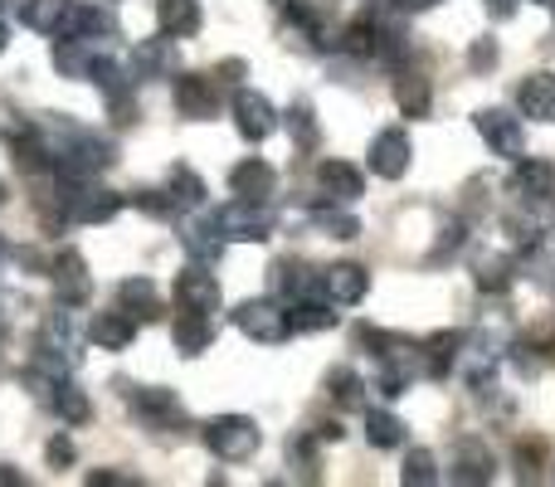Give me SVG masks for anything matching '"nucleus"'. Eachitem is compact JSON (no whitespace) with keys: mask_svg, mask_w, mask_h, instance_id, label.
<instances>
[{"mask_svg":"<svg viewBox=\"0 0 555 487\" xmlns=\"http://www.w3.org/2000/svg\"><path fill=\"white\" fill-rule=\"evenodd\" d=\"M5 254H10V248H5V240H0V264H5Z\"/></svg>","mask_w":555,"mask_h":487,"instance_id":"603ef678","label":"nucleus"},{"mask_svg":"<svg viewBox=\"0 0 555 487\" xmlns=\"http://www.w3.org/2000/svg\"><path fill=\"white\" fill-rule=\"evenodd\" d=\"M468 64H473V74H488V68L498 64V44H492V39H478L473 54H468Z\"/></svg>","mask_w":555,"mask_h":487,"instance_id":"79ce46f5","label":"nucleus"},{"mask_svg":"<svg viewBox=\"0 0 555 487\" xmlns=\"http://www.w3.org/2000/svg\"><path fill=\"white\" fill-rule=\"evenodd\" d=\"M326 395L336 400V410H365V381L351 366H336V371L326 375Z\"/></svg>","mask_w":555,"mask_h":487,"instance_id":"cd10ccee","label":"nucleus"},{"mask_svg":"<svg viewBox=\"0 0 555 487\" xmlns=\"http://www.w3.org/2000/svg\"><path fill=\"white\" fill-rule=\"evenodd\" d=\"M166 195H171L181 210H201L210 191H205V181L191 171V166H171V176H166Z\"/></svg>","mask_w":555,"mask_h":487,"instance_id":"c85d7f7f","label":"nucleus"},{"mask_svg":"<svg viewBox=\"0 0 555 487\" xmlns=\"http://www.w3.org/2000/svg\"><path fill=\"white\" fill-rule=\"evenodd\" d=\"M371 171L380 176V181H400L404 171H410V137L400 132V127H385V132H375L371 137Z\"/></svg>","mask_w":555,"mask_h":487,"instance_id":"0eeeda50","label":"nucleus"},{"mask_svg":"<svg viewBox=\"0 0 555 487\" xmlns=\"http://www.w3.org/2000/svg\"><path fill=\"white\" fill-rule=\"evenodd\" d=\"M5 44H10V29H5V25H0V54H5Z\"/></svg>","mask_w":555,"mask_h":487,"instance_id":"3c124183","label":"nucleus"},{"mask_svg":"<svg viewBox=\"0 0 555 487\" xmlns=\"http://www.w3.org/2000/svg\"><path fill=\"white\" fill-rule=\"evenodd\" d=\"M395 5H400V10H434L439 0H395Z\"/></svg>","mask_w":555,"mask_h":487,"instance_id":"8fccbe9b","label":"nucleus"},{"mask_svg":"<svg viewBox=\"0 0 555 487\" xmlns=\"http://www.w3.org/2000/svg\"><path fill=\"white\" fill-rule=\"evenodd\" d=\"M132 64L142 78H176L181 74V49H176V35H156V39H142L132 49Z\"/></svg>","mask_w":555,"mask_h":487,"instance_id":"1a4fd4ad","label":"nucleus"},{"mask_svg":"<svg viewBox=\"0 0 555 487\" xmlns=\"http://www.w3.org/2000/svg\"><path fill=\"white\" fill-rule=\"evenodd\" d=\"M478 287L482 293H507L512 287V258H502V254L478 258Z\"/></svg>","mask_w":555,"mask_h":487,"instance_id":"c9c22d12","label":"nucleus"},{"mask_svg":"<svg viewBox=\"0 0 555 487\" xmlns=\"http://www.w3.org/2000/svg\"><path fill=\"white\" fill-rule=\"evenodd\" d=\"M287 132H293V142L302 146V152H312L317 137H322V132H317L312 107H307V103H293V107H287Z\"/></svg>","mask_w":555,"mask_h":487,"instance_id":"4c0bfd02","label":"nucleus"},{"mask_svg":"<svg viewBox=\"0 0 555 487\" xmlns=\"http://www.w3.org/2000/svg\"><path fill=\"white\" fill-rule=\"evenodd\" d=\"M88 483H93V487H103V483H107V487H132L137 478H122V473H93Z\"/></svg>","mask_w":555,"mask_h":487,"instance_id":"49530a36","label":"nucleus"},{"mask_svg":"<svg viewBox=\"0 0 555 487\" xmlns=\"http://www.w3.org/2000/svg\"><path fill=\"white\" fill-rule=\"evenodd\" d=\"M263 444V430L249 420V414H220V420L205 424V449L224 463H244L254 459Z\"/></svg>","mask_w":555,"mask_h":487,"instance_id":"f257e3e1","label":"nucleus"},{"mask_svg":"<svg viewBox=\"0 0 555 487\" xmlns=\"http://www.w3.org/2000/svg\"><path fill=\"white\" fill-rule=\"evenodd\" d=\"M93 64H98L93 39L59 35V44H54V68H59V74H64V78H88V74H93Z\"/></svg>","mask_w":555,"mask_h":487,"instance_id":"412c9836","label":"nucleus"},{"mask_svg":"<svg viewBox=\"0 0 555 487\" xmlns=\"http://www.w3.org/2000/svg\"><path fill=\"white\" fill-rule=\"evenodd\" d=\"M278 293H283L287 303H297V297L322 293V278H317L312 268H302V264H278Z\"/></svg>","mask_w":555,"mask_h":487,"instance_id":"473e14b6","label":"nucleus"},{"mask_svg":"<svg viewBox=\"0 0 555 487\" xmlns=\"http://www.w3.org/2000/svg\"><path fill=\"white\" fill-rule=\"evenodd\" d=\"M512 195H517L521 205L551 201V195H555V166H546V162H521L517 171H512Z\"/></svg>","mask_w":555,"mask_h":487,"instance_id":"aec40b11","label":"nucleus"},{"mask_svg":"<svg viewBox=\"0 0 555 487\" xmlns=\"http://www.w3.org/2000/svg\"><path fill=\"white\" fill-rule=\"evenodd\" d=\"M287 312H293V332H326V326H336V303L332 297H297L293 307H287Z\"/></svg>","mask_w":555,"mask_h":487,"instance_id":"393cba45","label":"nucleus"},{"mask_svg":"<svg viewBox=\"0 0 555 487\" xmlns=\"http://www.w3.org/2000/svg\"><path fill=\"white\" fill-rule=\"evenodd\" d=\"M517 103L527 117L537 123H555V74H531L527 84L517 88Z\"/></svg>","mask_w":555,"mask_h":487,"instance_id":"5701e85b","label":"nucleus"},{"mask_svg":"<svg viewBox=\"0 0 555 487\" xmlns=\"http://www.w3.org/2000/svg\"><path fill=\"white\" fill-rule=\"evenodd\" d=\"M215 78H220V84H240V78H244V59H224V64L215 68Z\"/></svg>","mask_w":555,"mask_h":487,"instance_id":"c03bdc74","label":"nucleus"},{"mask_svg":"<svg viewBox=\"0 0 555 487\" xmlns=\"http://www.w3.org/2000/svg\"><path fill=\"white\" fill-rule=\"evenodd\" d=\"M478 132H482V142L492 146V156L521 162V152H527V132H521V117L502 113V107H488V113H478Z\"/></svg>","mask_w":555,"mask_h":487,"instance_id":"423d86ee","label":"nucleus"},{"mask_svg":"<svg viewBox=\"0 0 555 487\" xmlns=\"http://www.w3.org/2000/svg\"><path fill=\"white\" fill-rule=\"evenodd\" d=\"M44 459H49V469H68V463H74V444H68L64 434H59V439H49Z\"/></svg>","mask_w":555,"mask_h":487,"instance_id":"37998d69","label":"nucleus"},{"mask_svg":"<svg viewBox=\"0 0 555 487\" xmlns=\"http://www.w3.org/2000/svg\"><path fill=\"white\" fill-rule=\"evenodd\" d=\"M395 103H400L404 117H424L429 113V103H434V93H429V84H424L420 74H400L395 78Z\"/></svg>","mask_w":555,"mask_h":487,"instance_id":"7c9ffc66","label":"nucleus"},{"mask_svg":"<svg viewBox=\"0 0 555 487\" xmlns=\"http://www.w3.org/2000/svg\"><path fill=\"white\" fill-rule=\"evenodd\" d=\"M551 15H555V0H551Z\"/></svg>","mask_w":555,"mask_h":487,"instance_id":"6e6d98bb","label":"nucleus"},{"mask_svg":"<svg viewBox=\"0 0 555 487\" xmlns=\"http://www.w3.org/2000/svg\"><path fill=\"white\" fill-rule=\"evenodd\" d=\"M132 205H137V210H146V215H156V220H166V215L176 210V201L166 191H142Z\"/></svg>","mask_w":555,"mask_h":487,"instance_id":"ea45409f","label":"nucleus"},{"mask_svg":"<svg viewBox=\"0 0 555 487\" xmlns=\"http://www.w3.org/2000/svg\"><path fill=\"white\" fill-rule=\"evenodd\" d=\"M171 342H176V351L181 356H201V351H210V342H215V322L205 312H191V307H181V317H176V326H171Z\"/></svg>","mask_w":555,"mask_h":487,"instance_id":"a211bd4d","label":"nucleus"},{"mask_svg":"<svg viewBox=\"0 0 555 487\" xmlns=\"http://www.w3.org/2000/svg\"><path fill=\"white\" fill-rule=\"evenodd\" d=\"M365 293H371V273L361 264H336L322 273V297H332L336 307H356Z\"/></svg>","mask_w":555,"mask_h":487,"instance_id":"f8f14e48","label":"nucleus"},{"mask_svg":"<svg viewBox=\"0 0 555 487\" xmlns=\"http://www.w3.org/2000/svg\"><path fill=\"white\" fill-rule=\"evenodd\" d=\"M400 483H410V487H434V483H439V463H434V453L429 449H414L410 459H404Z\"/></svg>","mask_w":555,"mask_h":487,"instance_id":"e433bc0d","label":"nucleus"},{"mask_svg":"<svg viewBox=\"0 0 555 487\" xmlns=\"http://www.w3.org/2000/svg\"><path fill=\"white\" fill-rule=\"evenodd\" d=\"M54 287H59V303L64 307H83L93 297V278H88V264L78 248H64L54 258Z\"/></svg>","mask_w":555,"mask_h":487,"instance_id":"9d476101","label":"nucleus"},{"mask_svg":"<svg viewBox=\"0 0 555 487\" xmlns=\"http://www.w3.org/2000/svg\"><path fill=\"white\" fill-rule=\"evenodd\" d=\"M453 483L463 487H478V483H492V449L478 439H463L453 449Z\"/></svg>","mask_w":555,"mask_h":487,"instance_id":"f3484780","label":"nucleus"},{"mask_svg":"<svg viewBox=\"0 0 555 487\" xmlns=\"http://www.w3.org/2000/svg\"><path fill=\"white\" fill-rule=\"evenodd\" d=\"M176 113L185 123H210L220 117V84L205 74H176Z\"/></svg>","mask_w":555,"mask_h":487,"instance_id":"20e7f679","label":"nucleus"},{"mask_svg":"<svg viewBox=\"0 0 555 487\" xmlns=\"http://www.w3.org/2000/svg\"><path fill=\"white\" fill-rule=\"evenodd\" d=\"M156 25L176 39H191L201 29V5L195 0H156Z\"/></svg>","mask_w":555,"mask_h":487,"instance_id":"a878e982","label":"nucleus"},{"mask_svg":"<svg viewBox=\"0 0 555 487\" xmlns=\"http://www.w3.org/2000/svg\"><path fill=\"white\" fill-rule=\"evenodd\" d=\"M181 248L195 258V264H220L224 258V230L215 215H205V220H185L181 225Z\"/></svg>","mask_w":555,"mask_h":487,"instance_id":"9b49d317","label":"nucleus"},{"mask_svg":"<svg viewBox=\"0 0 555 487\" xmlns=\"http://www.w3.org/2000/svg\"><path fill=\"white\" fill-rule=\"evenodd\" d=\"M44 336H49V342H59V346H74V317H68L64 307H59V312H49Z\"/></svg>","mask_w":555,"mask_h":487,"instance_id":"58836bf2","label":"nucleus"},{"mask_svg":"<svg viewBox=\"0 0 555 487\" xmlns=\"http://www.w3.org/2000/svg\"><path fill=\"white\" fill-rule=\"evenodd\" d=\"M488 10L498 20H512V15H517V0H488Z\"/></svg>","mask_w":555,"mask_h":487,"instance_id":"de8ad7c7","label":"nucleus"},{"mask_svg":"<svg viewBox=\"0 0 555 487\" xmlns=\"http://www.w3.org/2000/svg\"><path fill=\"white\" fill-rule=\"evenodd\" d=\"M365 439H371V449H400L404 444V420L390 410H371L365 414Z\"/></svg>","mask_w":555,"mask_h":487,"instance_id":"c756f323","label":"nucleus"},{"mask_svg":"<svg viewBox=\"0 0 555 487\" xmlns=\"http://www.w3.org/2000/svg\"><path fill=\"white\" fill-rule=\"evenodd\" d=\"M117 303H122V312L132 317H156V283L152 278H127L122 287H117Z\"/></svg>","mask_w":555,"mask_h":487,"instance_id":"2f4dec72","label":"nucleus"},{"mask_svg":"<svg viewBox=\"0 0 555 487\" xmlns=\"http://www.w3.org/2000/svg\"><path fill=\"white\" fill-rule=\"evenodd\" d=\"M463 244H468V230H463V225H443V240H439V248H434V264H443L449 254H459Z\"/></svg>","mask_w":555,"mask_h":487,"instance_id":"a19ab883","label":"nucleus"},{"mask_svg":"<svg viewBox=\"0 0 555 487\" xmlns=\"http://www.w3.org/2000/svg\"><path fill=\"white\" fill-rule=\"evenodd\" d=\"M44 405H49V410H54L64 424H88V414H93L88 395L78 390V385L68 381V375H64V381H54V390H49V400H44Z\"/></svg>","mask_w":555,"mask_h":487,"instance_id":"bb28decb","label":"nucleus"},{"mask_svg":"<svg viewBox=\"0 0 555 487\" xmlns=\"http://www.w3.org/2000/svg\"><path fill=\"white\" fill-rule=\"evenodd\" d=\"M531 5H551V0H531Z\"/></svg>","mask_w":555,"mask_h":487,"instance_id":"864d4df0","label":"nucleus"},{"mask_svg":"<svg viewBox=\"0 0 555 487\" xmlns=\"http://www.w3.org/2000/svg\"><path fill=\"white\" fill-rule=\"evenodd\" d=\"M459 351H463V336L459 332H439V336H429L424 342V351H420V361H424V375L429 381H443V375L459 366Z\"/></svg>","mask_w":555,"mask_h":487,"instance_id":"b1692460","label":"nucleus"},{"mask_svg":"<svg viewBox=\"0 0 555 487\" xmlns=\"http://www.w3.org/2000/svg\"><path fill=\"white\" fill-rule=\"evenodd\" d=\"M312 225L326 234V240H356V234H361V220H356V215H346V210H336V201L317 205Z\"/></svg>","mask_w":555,"mask_h":487,"instance_id":"72a5a7b5","label":"nucleus"},{"mask_svg":"<svg viewBox=\"0 0 555 487\" xmlns=\"http://www.w3.org/2000/svg\"><path fill=\"white\" fill-rule=\"evenodd\" d=\"M215 220H220L224 240H240V244H259L273 234V210L269 201H244V195H234L230 205H220L215 210Z\"/></svg>","mask_w":555,"mask_h":487,"instance_id":"7ed1b4c3","label":"nucleus"},{"mask_svg":"<svg viewBox=\"0 0 555 487\" xmlns=\"http://www.w3.org/2000/svg\"><path fill=\"white\" fill-rule=\"evenodd\" d=\"M234 326L259 346H283L287 336H293V312L269 303V297H249V303L234 307Z\"/></svg>","mask_w":555,"mask_h":487,"instance_id":"f03ea898","label":"nucleus"},{"mask_svg":"<svg viewBox=\"0 0 555 487\" xmlns=\"http://www.w3.org/2000/svg\"><path fill=\"white\" fill-rule=\"evenodd\" d=\"M132 410L142 414L146 424H156V430H166V424H176V420H185V410H181V400H176L166 385H142V390L132 395Z\"/></svg>","mask_w":555,"mask_h":487,"instance_id":"dca6fc26","label":"nucleus"},{"mask_svg":"<svg viewBox=\"0 0 555 487\" xmlns=\"http://www.w3.org/2000/svg\"><path fill=\"white\" fill-rule=\"evenodd\" d=\"M20 20H25V29H39V35H64L68 20H74V0H25Z\"/></svg>","mask_w":555,"mask_h":487,"instance_id":"6ab92c4d","label":"nucleus"},{"mask_svg":"<svg viewBox=\"0 0 555 487\" xmlns=\"http://www.w3.org/2000/svg\"><path fill=\"white\" fill-rule=\"evenodd\" d=\"M132 332H137V317L132 312H98L93 322H88V342L103 346V351H127L132 346Z\"/></svg>","mask_w":555,"mask_h":487,"instance_id":"2eb2a0df","label":"nucleus"},{"mask_svg":"<svg viewBox=\"0 0 555 487\" xmlns=\"http://www.w3.org/2000/svg\"><path fill=\"white\" fill-rule=\"evenodd\" d=\"M0 5H5V0H0Z\"/></svg>","mask_w":555,"mask_h":487,"instance_id":"4d7b16f0","label":"nucleus"},{"mask_svg":"<svg viewBox=\"0 0 555 487\" xmlns=\"http://www.w3.org/2000/svg\"><path fill=\"white\" fill-rule=\"evenodd\" d=\"M64 35H83V39H93V44L103 39L107 44V39L122 35V25H117V15L113 10H103V5H74V20H68Z\"/></svg>","mask_w":555,"mask_h":487,"instance_id":"4be33fe9","label":"nucleus"},{"mask_svg":"<svg viewBox=\"0 0 555 487\" xmlns=\"http://www.w3.org/2000/svg\"><path fill=\"white\" fill-rule=\"evenodd\" d=\"M527 351L531 346H517V371L531 381V375H541V356H527Z\"/></svg>","mask_w":555,"mask_h":487,"instance_id":"a18cd8bd","label":"nucleus"},{"mask_svg":"<svg viewBox=\"0 0 555 487\" xmlns=\"http://www.w3.org/2000/svg\"><path fill=\"white\" fill-rule=\"evenodd\" d=\"M317 191H322V201L351 205V201H361L365 181H361V171H356L351 162H322L317 166Z\"/></svg>","mask_w":555,"mask_h":487,"instance_id":"ddd939ff","label":"nucleus"},{"mask_svg":"<svg viewBox=\"0 0 555 487\" xmlns=\"http://www.w3.org/2000/svg\"><path fill=\"white\" fill-rule=\"evenodd\" d=\"M15 483H25V478H20V473L10 469V463H0V487H15Z\"/></svg>","mask_w":555,"mask_h":487,"instance_id":"09e8293b","label":"nucleus"},{"mask_svg":"<svg viewBox=\"0 0 555 487\" xmlns=\"http://www.w3.org/2000/svg\"><path fill=\"white\" fill-rule=\"evenodd\" d=\"M88 78H93V84L103 88V93L113 98V103H117V98H127V93H132V68H127V64H117V59H98V64H93V74H88Z\"/></svg>","mask_w":555,"mask_h":487,"instance_id":"f704fd0d","label":"nucleus"},{"mask_svg":"<svg viewBox=\"0 0 555 487\" xmlns=\"http://www.w3.org/2000/svg\"><path fill=\"white\" fill-rule=\"evenodd\" d=\"M278 191V171L269 162H259V156H249V162H240L230 171V195H244V201H273Z\"/></svg>","mask_w":555,"mask_h":487,"instance_id":"4468645a","label":"nucleus"},{"mask_svg":"<svg viewBox=\"0 0 555 487\" xmlns=\"http://www.w3.org/2000/svg\"><path fill=\"white\" fill-rule=\"evenodd\" d=\"M234 127H240V137H249V142H263L278 127V107L263 93H254V88H240V93H234Z\"/></svg>","mask_w":555,"mask_h":487,"instance_id":"6e6552de","label":"nucleus"},{"mask_svg":"<svg viewBox=\"0 0 555 487\" xmlns=\"http://www.w3.org/2000/svg\"><path fill=\"white\" fill-rule=\"evenodd\" d=\"M205 268H210V264H195V258H191V268H181V273H176V303L191 307V312L215 317V312H220V278L205 273Z\"/></svg>","mask_w":555,"mask_h":487,"instance_id":"39448f33","label":"nucleus"},{"mask_svg":"<svg viewBox=\"0 0 555 487\" xmlns=\"http://www.w3.org/2000/svg\"><path fill=\"white\" fill-rule=\"evenodd\" d=\"M0 205H5V185H0Z\"/></svg>","mask_w":555,"mask_h":487,"instance_id":"5fc2aeb1","label":"nucleus"}]
</instances>
